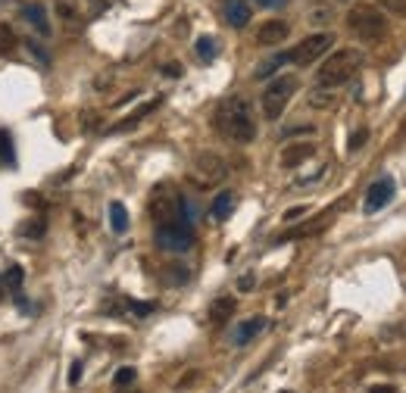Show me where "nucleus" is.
<instances>
[{"label": "nucleus", "instance_id": "obj_29", "mask_svg": "<svg viewBox=\"0 0 406 393\" xmlns=\"http://www.w3.org/2000/svg\"><path fill=\"white\" fill-rule=\"evenodd\" d=\"M162 72H166L169 78H178V72H181V69H178V62H169V66H162Z\"/></svg>", "mask_w": 406, "mask_h": 393}, {"label": "nucleus", "instance_id": "obj_11", "mask_svg": "<svg viewBox=\"0 0 406 393\" xmlns=\"http://www.w3.org/2000/svg\"><path fill=\"white\" fill-rule=\"evenodd\" d=\"M22 19L41 37H50V31H53V28H50V22H47V10H44V3H25L22 6Z\"/></svg>", "mask_w": 406, "mask_h": 393}, {"label": "nucleus", "instance_id": "obj_12", "mask_svg": "<svg viewBox=\"0 0 406 393\" xmlns=\"http://www.w3.org/2000/svg\"><path fill=\"white\" fill-rule=\"evenodd\" d=\"M222 12H225V22H228L231 28H244V25L250 22V3L247 0H225Z\"/></svg>", "mask_w": 406, "mask_h": 393}, {"label": "nucleus", "instance_id": "obj_32", "mask_svg": "<svg viewBox=\"0 0 406 393\" xmlns=\"http://www.w3.org/2000/svg\"><path fill=\"white\" fill-rule=\"evenodd\" d=\"M369 393H394V387L391 384H375V387H369Z\"/></svg>", "mask_w": 406, "mask_h": 393}, {"label": "nucleus", "instance_id": "obj_22", "mask_svg": "<svg viewBox=\"0 0 406 393\" xmlns=\"http://www.w3.org/2000/svg\"><path fill=\"white\" fill-rule=\"evenodd\" d=\"M331 103H335V97H331L328 91H319L316 87V91L310 94V106H316V110H328Z\"/></svg>", "mask_w": 406, "mask_h": 393}, {"label": "nucleus", "instance_id": "obj_17", "mask_svg": "<svg viewBox=\"0 0 406 393\" xmlns=\"http://www.w3.org/2000/svg\"><path fill=\"white\" fill-rule=\"evenodd\" d=\"M156 106H160V97H156V100H150V103H144V106H137V110H135V112H131V116H128V119H122V122H119V125H116V128H110V131H112V134H116V131H128V128H135V125H137V122H141V119H144V116H150V112H153V110H156Z\"/></svg>", "mask_w": 406, "mask_h": 393}, {"label": "nucleus", "instance_id": "obj_20", "mask_svg": "<svg viewBox=\"0 0 406 393\" xmlns=\"http://www.w3.org/2000/svg\"><path fill=\"white\" fill-rule=\"evenodd\" d=\"M194 50H197V56H200L203 62H212V60H216V53H219V50H216V41H212L210 35H200L197 44H194Z\"/></svg>", "mask_w": 406, "mask_h": 393}, {"label": "nucleus", "instance_id": "obj_15", "mask_svg": "<svg viewBox=\"0 0 406 393\" xmlns=\"http://www.w3.org/2000/svg\"><path fill=\"white\" fill-rule=\"evenodd\" d=\"M262 328H266V318H262V315H253V318H247V322H244L241 328L235 331V343H237V347H244V343H250V340H253V337L260 334Z\"/></svg>", "mask_w": 406, "mask_h": 393}, {"label": "nucleus", "instance_id": "obj_19", "mask_svg": "<svg viewBox=\"0 0 406 393\" xmlns=\"http://www.w3.org/2000/svg\"><path fill=\"white\" fill-rule=\"evenodd\" d=\"M16 44H19V37H16V31H12V25L0 22V56H10L12 50H16Z\"/></svg>", "mask_w": 406, "mask_h": 393}, {"label": "nucleus", "instance_id": "obj_33", "mask_svg": "<svg viewBox=\"0 0 406 393\" xmlns=\"http://www.w3.org/2000/svg\"><path fill=\"white\" fill-rule=\"evenodd\" d=\"M253 284H256V281L250 278V274H247V278H241V281H237V287H241V290H253Z\"/></svg>", "mask_w": 406, "mask_h": 393}, {"label": "nucleus", "instance_id": "obj_25", "mask_svg": "<svg viewBox=\"0 0 406 393\" xmlns=\"http://www.w3.org/2000/svg\"><path fill=\"white\" fill-rule=\"evenodd\" d=\"M366 141H369V128H360V131H353V134H350V143H347V150H360Z\"/></svg>", "mask_w": 406, "mask_h": 393}, {"label": "nucleus", "instance_id": "obj_24", "mask_svg": "<svg viewBox=\"0 0 406 393\" xmlns=\"http://www.w3.org/2000/svg\"><path fill=\"white\" fill-rule=\"evenodd\" d=\"M6 287H10V290H19V287H22V265L6 268Z\"/></svg>", "mask_w": 406, "mask_h": 393}, {"label": "nucleus", "instance_id": "obj_3", "mask_svg": "<svg viewBox=\"0 0 406 393\" xmlns=\"http://www.w3.org/2000/svg\"><path fill=\"white\" fill-rule=\"evenodd\" d=\"M347 25H350V31H353V35H360L362 41H369V44L381 41V37L387 35L384 12L375 10V6H369V3H356L353 10L347 12Z\"/></svg>", "mask_w": 406, "mask_h": 393}, {"label": "nucleus", "instance_id": "obj_27", "mask_svg": "<svg viewBox=\"0 0 406 393\" xmlns=\"http://www.w3.org/2000/svg\"><path fill=\"white\" fill-rule=\"evenodd\" d=\"M56 12H60L62 19H72L75 16V6L69 3V0H56Z\"/></svg>", "mask_w": 406, "mask_h": 393}, {"label": "nucleus", "instance_id": "obj_35", "mask_svg": "<svg viewBox=\"0 0 406 393\" xmlns=\"http://www.w3.org/2000/svg\"><path fill=\"white\" fill-rule=\"evenodd\" d=\"M281 393H287V390H281Z\"/></svg>", "mask_w": 406, "mask_h": 393}, {"label": "nucleus", "instance_id": "obj_1", "mask_svg": "<svg viewBox=\"0 0 406 393\" xmlns=\"http://www.w3.org/2000/svg\"><path fill=\"white\" fill-rule=\"evenodd\" d=\"M216 131L231 143H250L256 137V119L253 110L244 97H225L216 106V116H212Z\"/></svg>", "mask_w": 406, "mask_h": 393}, {"label": "nucleus", "instance_id": "obj_13", "mask_svg": "<svg viewBox=\"0 0 406 393\" xmlns=\"http://www.w3.org/2000/svg\"><path fill=\"white\" fill-rule=\"evenodd\" d=\"M235 206H237L235 191H222V193H219V197L210 203V216L216 218V222H225V218L235 212Z\"/></svg>", "mask_w": 406, "mask_h": 393}, {"label": "nucleus", "instance_id": "obj_8", "mask_svg": "<svg viewBox=\"0 0 406 393\" xmlns=\"http://www.w3.org/2000/svg\"><path fill=\"white\" fill-rule=\"evenodd\" d=\"M331 44H335V35H328V31H319V35H310L303 37V41L297 44V47L287 53V60L294 62V66H310V62H316L319 56L325 53V50H331Z\"/></svg>", "mask_w": 406, "mask_h": 393}, {"label": "nucleus", "instance_id": "obj_18", "mask_svg": "<svg viewBox=\"0 0 406 393\" xmlns=\"http://www.w3.org/2000/svg\"><path fill=\"white\" fill-rule=\"evenodd\" d=\"M110 228L116 231V234H125V231H128V209H125V203H119V200L110 203Z\"/></svg>", "mask_w": 406, "mask_h": 393}, {"label": "nucleus", "instance_id": "obj_23", "mask_svg": "<svg viewBox=\"0 0 406 393\" xmlns=\"http://www.w3.org/2000/svg\"><path fill=\"white\" fill-rule=\"evenodd\" d=\"M135 378H137L135 368H131V365H122V368L116 372V378H112V381H116V387H128V384H135Z\"/></svg>", "mask_w": 406, "mask_h": 393}, {"label": "nucleus", "instance_id": "obj_2", "mask_svg": "<svg viewBox=\"0 0 406 393\" xmlns=\"http://www.w3.org/2000/svg\"><path fill=\"white\" fill-rule=\"evenodd\" d=\"M362 66V50L356 47H344V50H335L328 60L319 66V87H341L347 85L350 78L356 75V69Z\"/></svg>", "mask_w": 406, "mask_h": 393}, {"label": "nucleus", "instance_id": "obj_30", "mask_svg": "<svg viewBox=\"0 0 406 393\" xmlns=\"http://www.w3.org/2000/svg\"><path fill=\"white\" fill-rule=\"evenodd\" d=\"M256 3H260V6H272V10H281L287 0H256Z\"/></svg>", "mask_w": 406, "mask_h": 393}, {"label": "nucleus", "instance_id": "obj_14", "mask_svg": "<svg viewBox=\"0 0 406 393\" xmlns=\"http://www.w3.org/2000/svg\"><path fill=\"white\" fill-rule=\"evenodd\" d=\"M312 153H316V147H312V143H291V147H285V153H281V166L294 168V166H300V162L310 159Z\"/></svg>", "mask_w": 406, "mask_h": 393}, {"label": "nucleus", "instance_id": "obj_10", "mask_svg": "<svg viewBox=\"0 0 406 393\" xmlns=\"http://www.w3.org/2000/svg\"><path fill=\"white\" fill-rule=\"evenodd\" d=\"M287 35H291V25H287L285 19H269V22L260 25V31H256V41H260L262 47H275V44H281Z\"/></svg>", "mask_w": 406, "mask_h": 393}, {"label": "nucleus", "instance_id": "obj_28", "mask_svg": "<svg viewBox=\"0 0 406 393\" xmlns=\"http://www.w3.org/2000/svg\"><path fill=\"white\" fill-rule=\"evenodd\" d=\"M81 381V362H72V368H69V384H78Z\"/></svg>", "mask_w": 406, "mask_h": 393}, {"label": "nucleus", "instance_id": "obj_4", "mask_svg": "<svg viewBox=\"0 0 406 393\" xmlns=\"http://www.w3.org/2000/svg\"><path fill=\"white\" fill-rule=\"evenodd\" d=\"M150 216H153L156 225H166V222H175V218H187L191 222V206L178 197L172 184H160L150 197Z\"/></svg>", "mask_w": 406, "mask_h": 393}, {"label": "nucleus", "instance_id": "obj_21", "mask_svg": "<svg viewBox=\"0 0 406 393\" xmlns=\"http://www.w3.org/2000/svg\"><path fill=\"white\" fill-rule=\"evenodd\" d=\"M0 159H3V162H10V166H12V162H16V153H12V137L6 134L3 128H0Z\"/></svg>", "mask_w": 406, "mask_h": 393}, {"label": "nucleus", "instance_id": "obj_34", "mask_svg": "<svg viewBox=\"0 0 406 393\" xmlns=\"http://www.w3.org/2000/svg\"><path fill=\"white\" fill-rule=\"evenodd\" d=\"M131 312H135V315H147V312H150V306H141V303H131Z\"/></svg>", "mask_w": 406, "mask_h": 393}, {"label": "nucleus", "instance_id": "obj_9", "mask_svg": "<svg viewBox=\"0 0 406 393\" xmlns=\"http://www.w3.org/2000/svg\"><path fill=\"white\" fill-rule=\"evenodd\" d=\"M394 193H397V184H394V178L372 181V184H369V191H366V212L384 209V206L394 200Z\"/></svg>", "mask_w": 406, "mask_h": 393}, {"label": "nucleus", "instance_id": "obj_6", "mask_svg": "<svg viewBox=\"0 0 406 393\" xmlns=\"http://www.w3.org/2000/svg\"><path fill=\"white\" fill-rule=\"evenodd\" d=\"M153 241H156V247L166 250V253H185V250L194 247V228L187 218H175V222L156 225Z\"/></svg>", "mask_w": 406, "mask_h": 393}, {"label": "nucleus", "instance_id": "obj_16", "mask_svg": "<svg viewBox=\"0 0 406 393\" xmlns=\"http://www.w3.org/2000/svg\"><path fill=\"white\" fill-rule=\"evenodd\" d=\"M235 309H237V299L235 297H219L216 303L210 306V318L216 324H225L231 315H235Z\"/></svg>", "mask_w": 406, "mask_h": 393}, {"label": "nucleus", "instance_id": "obj_5", "mask_svg": "<svg viewBox=\"0 0 406 393\" xmlns=\"http://www.w3.org/2000/svg\"><path fill=\"white\" fill-rule=\"evenodd\" d=\"M297 87H300V81H297V75H278V78H272L266 85V91H262V97H260V106H262V116L266 119H278L281 112H285V106L291 103V97L297 94Z\"/></svg>", "mask_w": 406, "mask_h": 393}, {"label": "nucleus", "instance_id": "obj_31", "mask_svg": "<svg viewBox=\"0 0 406 393\" xmlns=\"http://www.w3.org/2000/svg\"><path fill=\"white\" fill-rule=\"evenodd\" d=\"M303 216V206H297V209H287L285 212V222H294V218H300Z\"/></svg>", "mask_w": 406, "mask_h": 393}, {"label": "nucleus", "instance_id": "obj_26", "mask_svg": "<svg viewBox=\"0 0 406 393\" xmlns=\"http://www.w3.org/2000/svg\"><path fill=\"white\" fill-rule=\"evenodd\" d=\"M166 274H172V278H166V281H172V284H185V281H187V268H181V265L169 268Z\"/></svg>", "mask_w": 406, "mask_h": 393}, {"label": "nucleus", "instance_id": "obj_7", "mask_svg": "<svg viewBox=\"0 0 406 393\" xmlns=\"http://www.w3.org/2000/svg\"><path fill=\"white\" fill-rule=\"evenodd\" d=\"M191 178L197 181L200 187H210V184H219V181L228 178V166H225L222 156L210 153V150H203V153L194 156V166H191Z\"/></svg>", "mask_w": 406, "mask_h": 393}]
</instances>
